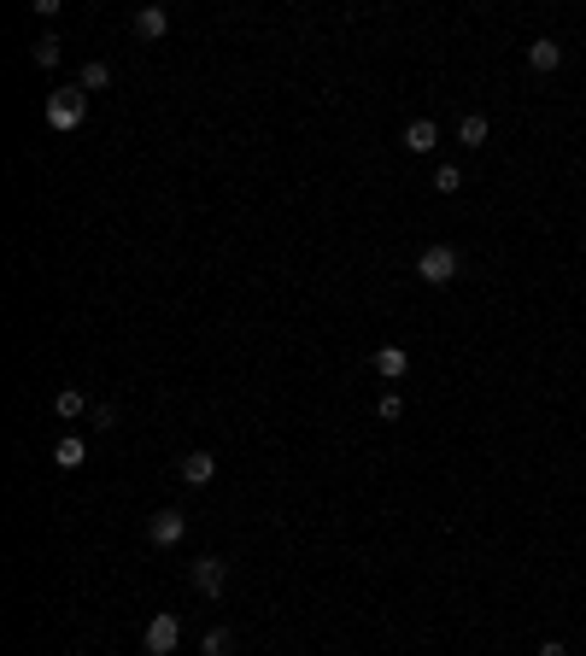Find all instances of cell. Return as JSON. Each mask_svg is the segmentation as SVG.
I'll list each match as a JSON object with an SVG mask.
<instances>
[{
    "label": "cell",
    "mask_w": 586,
    "mask_h": 656,
    "mask_svg": "<svg viewBox=\"0 0 586 656\" xmlns=\"http://www.w3.org/2000/svg\"><path fill=\"white\" fill-rule=\"evenodd\" d=\"M417 281H428V288H446V281H458V247H446V240L422 247V252H417Z\"/></svg>",
    "instance_id": "6da1fadb"
},
{
    "label": "cell",
    "mask_w": 586,
    "mask_h": 656,
    "mask_svg": "<svg viewBox=\"0 0 586 656\" xmlns=\"http://www.w3.org/2000/svg\"><path fill=\"white\" fill-rule=\"evenodd\" d=\"M83 117H88V94H83L77 83H70V88H53V94H47V124H53V129H77Z\"/></svg>",
    "instance_id": "7a4b0ae2"
},
{
    "label": "cell",
    "mask_w": 586,
    "mask_h": 656,
    "mask_svg": "<svg viewBox=\"0 0 586 656\" xmlns=\"http://www.w3.org/2000/svg\"><path fill=\"white\" fill-rule=\"evenodd\" d=\"M141 644H147V656H176V644H182V615H176V610H159L153 621H147V633H141Z\"/></svg>",
    "instance_id": "3957f363"
},
{
    "label": "cell",
    "mask_w": 586,
    "mask_h": 656,
    "mask_svg": "<svg viewBox=\"0 0 586 656\" xmlns=\"http://www.w3.org/2000/svg\"><path fill=\"white\" fill-rule=\"evenodd\" d=\"M188 580H194L199 598H224V587H229V563H224V557H194Z\"/></svg>",
    "instance_id": "277c9868"
},
{
    "label": "cell",
    "mask_w": 586,
    "mask_h": 656,
    "mask_svg": "<svg viewBox=\"0 0 586 656\" xmlns=\"http://www.w3.org/2000/svg\"><path fill=\"white\" fill-rule=\"evenodd\" d=\"M182 533H188V516H182V510H153V522H147V539H153L159 551L182 545Z\"/></svg>",
    "instance_id": "5b68a950"
},
{
    "label": "cell",
    "mask_w": 586,
    "mask_h": 656,
    "mask_svg": "<svg viewBox=\"0 0 586 656\" xmlns=\"http://www.w3.org/2000/svg\"><path fill=\"white\" fill-rule=\"evenodd\" d=\"M176 475L188 481V487H211V475H217V458H211V451H188V458L176 463Z\"/></svg>",
    "instance_id": "8992f818"
},
{
    "label": "cell",
    "mask_w": 586,
    "mask_h": 656,
    "mask_svg": "<svg viewBox=\"0 0 586 656\" xmlns=\"http://www.w3.org/2000/svg\"><path fill=\"white\" fill-rule=\"evenodd\" d=\"M405 147H411L417 158L440 147V129H434V117H417V124H405Z\"/></svg>",
    "instance_id": "52a82bcc"
},
{
    "label": "cell",
    "mask_w": 586,
    "mask_h": 656,
    "mask_svg": "<svg viewBox=\"0 0 586 656\" xmlns=\"http://www.w3.org/2000/svg\"><path fill=\"white\" fill-rule=\"evenodd\" d=\"M558 65H563V47L551 42V36L528 42V70H540V77H545V70H558Z\"/></svg>",
    "instance_id": "ba28073f"
},
{
    "label": "cell",
    "mask_w": 586,
    "mask_h": 656,
    "mask_svg": "<svg viewBox=\"0 0 586 656\" xmlns=\"http://www.w3.org/2000/svg\"><path fill=\"white\" fill-rule=\"evenodd\" d=\"M165 29H170V12H165V6H141V12H135V36H141V42H159Z\"/></svg>",
    "instance_id": "9c48e42d"
},
{
    "label": "cell",
    "mask_w": 586,
    "mask_h": 656,
    "mask_svg": "<svg viewBox=\"0 0 586 656\" xmlns=\"http://www.w3.org/2000/svg\"><path fill=\"white\" fill-rule=\"evenodd\" d=\"M370 369H376L381 381H399V376H405V369H411V358H405V352H399V346H381L376 358H370Z\"/></svg>",
    "instance_id": "30bf717a"
},
{
    "label": "cell",
    "mask_w": 586,
    "mask_h": 656,
    "mask_svg": "<svg viewBox=\"0 0 586 656\" xmlns=\"http://www.w3.org/2000/svg\"><path fill=\"white\" fill-rule=\"evenodd\" d=\"M487 135H492V124H487L481 112L458 117V147H487Z\"/></svg>",
    "instance_id": "8fae6325"
},
{
    "label": "cell",
    "mask_w": 586,
    "mask_h": 656,
    "mask_svg": "<svg viewBox=\"0 0 586 656\" xmlns=\"http://www.w3.org/2000/svg\"><path fill=\"white\" fill-rule=\"evenodd\" d=\"M106 83H112V65H106V59H88L83 77H77V88H83V94H100Z\"/></svg>",
    "instance_id": "7c38bea8"
},
{
    "label": "cell",
    "mask_w": 586,
    "mask_h": 656,
    "mask_svg": "<svg viewBox=\"0 0 586 656\" xmlns=\"http://www.w3.org/2000/svg\"><path fill=\"white\" fill-rule=\"evenodd\" d=\"M88 410H94V405H88V399H83V393H77V387H65V393H59V399H53V417H65V422L88 417Z\"/></svg>",
    "instance_id": "4fadbf2b"
},
{
    "label": "cell",
    "mask_w": 586,
    "mask_h": 656,
    "mask_svg": "<svg viewBox=\"0 0 586 656\" xmlns=\"http://www.w3.org/2000/svg\"><path fill=\"white\" fill-rule=\"evenodd\" d=\"M83 433H65V440H59V446H53V463H59V469H77V463H83Z\"/></svg>",
    "instance_id": "5bb4252c"
},
{
    "label": "cell",
    "mask_w": 586,
    "mask_h": 656,
    "mask_svg": "<svg viewBox=\"0 0 586 656\" xmlns=\"http://www.w3.org/2000/svg\"><path fill=\"white\" fill-rule=\"evenodd\" d=\"M29 59H36V65H59V59H65V42H59V36H42V42H36V47H29Z\"/></svg>",
    "instance_id": "9a60e30c"
},
{
    "label": "cell",
    "mask_w": 586,
    "mask_h": 656,
    "mask_svg": "<svg viewBox=\"0 0 586 656\" xmlns=\"http://www.w3.org/2000/svg\"><path fill=\"white\" fill-rule=\"evenodd\" d=\"M199 651H206V656H229V651H235V633H229V628H211L206 639H199Z\"/></svg>",
    "instance_id": "2e32d148"
},
{
    "label": "cell",
    "mask_w": 586,
    "mask_h": 656,
    "mask_svg": "<svg viewBox=\"0 0 586 656\" xmlns=\"http://www.w3.org/2000/svg\"><path fill=\"white\" fill-rule=\"evenodd\" d=\"M458 188H463V170L458 165H440V170H434V194H458Z\"/></svg>",
    "instance_id": "e0dca14e"
},
{
    "label": "cell",
    "mask_w": 586,
    "mask_h": 656,
    "mask_svg": "<svg viewBox=\"0 0 586 656\" xmlns=\"http://www.w3.org/2000/svg\"><path fill=\"white\" fill-rule=\"evenodd\" d=\"M376 417L381 422H399V417H405V399H399V393H381V399H376Z\"/></svg>",
    "instance_id": "ac0fdd59"
},
{
    "label": "cell",
    "mask_w": 586,
    "mask_h": 656,
    "mask_svg": "<svg viewBox=\"0 0 586 656\" xmlns=\"http://www.w3.org/2000/svg\"><path fill=\"white\" fill-rule=\"evenodd\" d=\"M88 428L112 433V428H118V410H112V405H94V410H88Z\"/></svg>",
    "instance_id": "d6986e66"
},
{
    "label": "cell",
    "mask_w": 586,
    "mask_h": 656,
    "mask_svg": "<svg viewBox=\"0 0 586 656\" xmlns=\"http://www.w3.org/2000/svg\"><path fill=\"white\" fill-rule=\"evenodd\" d=\"M540 656H569V644H563V639H545V644H540Z\"/></svg>",
    "instance_id": "ffe728a7"
}]
</instances>
